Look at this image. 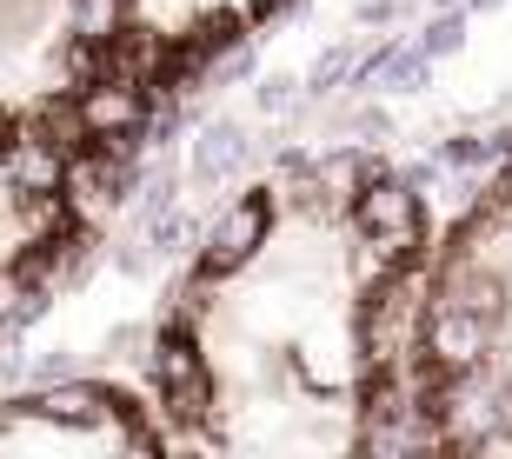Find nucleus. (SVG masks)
<instances>
[{
    "label": "nucleus",
    "instance_id": "nucleus-2",
    "mask_svg": "<svg viewBox=\"0 0 512 459\" xmlns=\"http://www.w3.org/2000/svg\"><path fill=\"white\" fill-rule=\"evenodd\" d=\"M393 446L512 453V140L426 233L399 320Z\"/></svg>",
    "mask_w": 512,
    "mask_h": 459
},
{
    "label": "nucleus",
    "instance_id": "nucleus-5",
    "mask_svg": "<svg viewBox=\"0 0 512 459\" xmlns=\"http://www.w3.org/2000/svg\"><path fill=\"white\" fill-rule=\"evenodd\" d=\"M0 453H173L167 420L153 393H133L120 380H47L0 400Z\"/></svg>",
    "mask_w": 512,
    "mask_h": 459
},
{
    "label": "nucleus",
    "instance_id": "nucleus-3",
    "mask_svg": "<svg viewBox=\"0 0 512 459\" xmlns=\"http://www.w3.org/2000/svg\"><path fill=\"white\" fill-rule=\"evenodd\" d=\"M133 127L80 87L0 94V333L54 287L94 227V207L114 180Z\"/></svg>",
    "mask_w": 512,
    "mask_h": 459
},
{
    "label": "nucleus",
    "instance_id": "nucleus-1",
    "mask_svg": "<svg viewBox=\"0 0 512 459\" xmlns=\"http://www.w3.org/2000/svg\"><path fill=\"white\" fill-rule=\"evenodd\" d=\"M426 200L360 147L306 153L240 187L153 326V406L173 453L393 446L399 320Z\"/></svg>",
    "mask_w": 512,
    "mask_h": 459
},
{
    "label": "nucleus",
    "instance_id": "nucleus-4",
    "mask_svg": "<svg viewBox=\"0 0 512 459\" xmlns=\"http://www.w3.org/2000/svg\"><path fill=\"white\" fill-rule=\"evenodd\" d=\"M286 7L293 0H74V47L60 80L140 134L187 80Z\"/></svg>",
    "mask_w": 512,
    "mask_h": 459
},
{
    "label": "nucleus",
    "instance_id": "nucleus-6",
    "mask_svg": "<svg viewBox=\"0 0 512 459\" xmlns=\"http://www.w3.org/2000/svg\"><path fill=\"white\" fill-rule=\"evenodd\" d=\"M74 47V0H0V94L54 87Z\"/></svg>",
    "mask_w": 512,
    "mask_h": 459
}]
</instances>
